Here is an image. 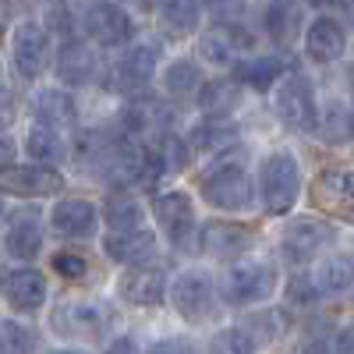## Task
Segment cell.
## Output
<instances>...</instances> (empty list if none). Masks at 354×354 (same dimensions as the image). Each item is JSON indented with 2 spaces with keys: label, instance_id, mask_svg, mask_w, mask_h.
I'll list each match as a JSON object with an SVG mask.
<instances>
[{
  "label": "cell",
  "instance_id": "cell-9",
  "mask_svg": "<svg viewBox=\"0 0 354 354\" xmlns=\"http://www.w3.org/2000/svg\"><path fill=\"white\" fill-rule=\"evenodd\" d=\"M11 57L21 78H39L50 61V36L36 21H21L11 36Z\"/></svg>",
  "mask_w": 354,
  "mask_h": 354
},
{
  "label": "cell",
  "instance_id": "cell-28",
  "mask_svg": "<svg viewBox=\"0 0 354 354\" xmlns=\"http://www.w3.org/2000/svg\"><path fill=\"white\" fill-rule=\"evenodd\" d=\"M241 103V88L238 78H216L202 88V113H213V117H230L234 106Z\"/></svg>",
  "mask_w": 354,
  "mask_h": 354
},
{
  "label": "cell",
  "instance_id": "cell-15",
  "mask_svg": "<svg viewBox=\"0 0 354 354\" xmlns=\"http://www.w3.org/2000/svg\"><path fill=\"white\" fill-rule=\"evenodd\" d=\"M252 46V36L245 32L241 25H213L209 32L202 36V43H198V50H202V57L209 64H220V68H227V64H234L241 57V50H248Z\"/></svg>",
  "mask_w": 354,
  "mask_h": 354
},
{
  "label": "cell",
  "instance_id": "cell-10",
  "mask_svg": "<svg viewBox=\"0 0 354 354\" xmlns=\"http://www.w3.org/2000/svg\"><path fill=\"white\" fill-rule=\"evenodd\" d=\"M82 25L100 46H121L135 32L131 18L117 4H110V0H93V4L85 8V15H82Z\"/></svg>",
  "mask_w": 354,
  "mask_h": 354
},
{
  "label": "cell",
  "instance_id": "cell-37",
  "mask_svg": "<svg viewBox=\"0 0 354 354\" xmlns=\"http://www.w3.org/2000/svg\"><path fill=\"white\" fill-rule=\"evenodd\" d=\"M53 270L68 277V280H82L88 273V262L82 255H71V252H61V255H53Z\"/></svg>",
  "mask_w": 354,
  "mask_h": 354
},
{
  "label": "cell",
  "instance_id": "cell-38",
  "mask_svg": "<svg viewBox=\"0 0 354 354\" xmlns=\"http://www.w3.org/2000/svg\"><path fill=\"white\" fill-rule=\"evenodd\" d=\"M213 347L216 351H255V344L248 340V333L245 330H223V333H216V340H213Z\"/></svg>",
  "mask_w": 354,
  "mask_h": 354
},
{
  "label": "cell",
  "instance_id": "cell-21",
  "mask_svg": "<svg viewBox=\"0 0 354 354\" xmlns=\"http://www.w3.org/2000/svg\"><path fill=\"white\" fill-rule=\"evenodd\" d=\"M57 78L64 85H85L96 78V53L78 39H68L57 50Z\"/></svg>",
  "mask_w": 354,
  "mask_h": 354
},
{
  "label": "cell",
  "instance_id": "cell-47",
  "mask_svg": "<svg viewBox=\"0 0 354 354\" xmlns=\"http://www.w3.org/2000/svg\"><path fill=\"white\" fill-rule=\"evenodd\" d=\"M0 216H4V202H0Z\"/></svg>",
  "mask_w": 354,
  "mask_h": 354
},
{
  "label": "cell",
  "instance_id": "cell-44",
  "mask_svg": "<svg viewBox=\"0 0 354 354\" xmlns=\"http://www.w3.org/2000/svg\"><path fill=\"white\" fill-rule=\"evenodd\" d=\"M128 4H131V8H138V11H145V8L153 4V0H128Z\"/></svg>",
  "mask_w": 354,
  "mask_h": 354
},
{
  "label": "cell",
  "instance_id": "cell-12",
  "mask_svg": "<svg viewBox=\"0 0 354 354\" xmlns=\"http://www.w3.org/2000/svg\"><path fill=\"white\" fill-rule=\"evenodd\" d=\"M53 330L61 337L100 340V333L106 330V312L96 301H64L53 312Z\"/></svg>",
  "mask_w": 354,
  "mask_h": 354
},
{
  "label": "cell",
  "instance_id": "cell-39",
  "mask_svg": "<svg viewBox=\"0 0 354 354\" xmlns=\"http://www.w3.org/2000/svg\"><path fill=\"white\" fill-rule=\"evenodd\" d=\"M205 8H209L216 18H234L241 8H238V0H205Z\"/></svg>",
  "mask_w": 354,
  "mask_h": 354
},
{
  "label": "cell",
  "instance_id": "cell-8",
  "mask_svg": "<svg viewBox=\"0 0 354 354\" xmlns=\"http://www.w3.org/2000/svg\"><path fill=\"white\" fill-rule=\"evenodd\" d=\"M330 241H333V230L322 223V220H315V216L290 220V223L283 227V238H280L287 262H298V266L308 262V259H315Z\"/></svg>",
  "mask_w": 354,
  "mask_h": 354
},
{
  "label": "cell",
  "instance_id": "cell-33",
  "mask_svg": "<svg viewBox=\"0 0 354 354\" xmlns=\"http://www.w3.org/2000/svg\"><path fill=\"white\" fill-rule=\"evenodd\" d=\"M202 85V71H198V64H192V61H174L167 71H163V88L170 96H192L195 88Z\"/></svg>",
  "mask_w": 354,
  "mask_h": 354
},
{
  "label": "cell",
  "instance_id": "cell-48",
  "mask_svg": "<svg viewBox=\"0 0 354 354\" xmlns=\"http://www.w3.org/2000/svg\"><path fill=\"white\" fill-rule=\"evenodd\" d=\"M0 82H4V68H0Z\"/></svg>",
  "mask_w": 354,
  "mask_h": 354
},
{
  "label": "cell",
  "instance_id": "cell-30",
  "mask_svg": "<svg viewBox=\"0 0 354 354\" xmlns=\"http://www.w3.org/2000/svg\"><path fill=\"white\" fill-rule=\"evenodd\" d=\"M160 18L167 25V32L188 36L198 28L202 8H198V0H160Z\"/></svg>",
  "mask_w": 354,
  "mask_h": 354
},
{
  "label": "cell",
  "instance_id": "cell-45",
  "mask_svg": "<svg viewBox=\"0 0 354 354\" xmlns=\"http://www.w3.org/2000/svg\"><path fill=\"white\" fill-rule=\"evenodd\" d=\"M340 4H344V11H347V18L354 21V0H340Z\"/></svg>",
  "mask_w": 354,
  "mask_h": 354
},
{
  "label": "cell",
  "instance_id": "cell-31",
  "mask_svg": "<svg viewBox=\"0 0 354 354\" xmlns=\"http://www.w3.org/2000/svg\"><path fill=\"white\" fill-rule=\"evenodd\" d=\"M319 128L330 142H344V138H354V103H344V100H330L322 106V117H319Z\"/></svg>",
  "mask_w": 354,
  "mask_h": 354
},
{
  "label": "cell",
  "instance_id": "cell-27",
  "mask_svg": "<svg viewBox=\"0 0 354 354\" xmlns=\"http://www.w3.org/2000/svg\"><path fill=\"white\" fill-rule=\"evenodd\" d=\"M25 153L32 156L36 163H61L64 160V142H61V135H57V128L36 121L32 128H28Z\"/></svg>",
  "mask_w": 354,
  "mask_h": 354
},
{
  "label": "cell",
  "instance_id": "cell-11",
  "mask_svg": "<svg viewBox=\"0 0 354 354\" xmlns=\"http://www.w3.org/2000/svg\"><path fill=\"white\" fill-rule=\"evenodd\" d=\"M153 213L163 227V234L170 238L174 248H185L192 241V230H195V209H192V198L185 192H163L153 198Z\"/></svg>",
  "mask_w": 354,
  "mask_h": 354
},
{
  "label": "cell",
  "instance_id": "cell-23",
  "mask_svg": "<svg viewBox=\"0 0 354 354\" xmlns=\"http://www.w3.org/2000/svg\"><path fill=\"white\" fill-rule=\"evenodd\" d=\"M32 113H36V121L50 124V128H71L75 124V100L68 93H61V88H39V93L32 96Z\"/></svg>",
  "mask_w": 354,
  "mask_h": 354
},
{
  "label": "cell",
  "instance_id": "cell-22",
  "mask_svg": "<svg viewBox=\"0 0 354 354\" xmlns=\"http://www.w3.org/2000/svg\"><path fill=\"white\" fill-rule=\"evenodd\" d=\"M198 245L213 255H230V252H241L252 245V230L241 223H230V220H209L198 230Z\"/></svg>",
  "mask_w": 354,
  "mask_h": 354
},
{
  "label": "cell",
  "instance_id": "cell-42",
  "mask_svg": "<svg viewBox=\"0 0 354 354\" xmlns=\"http://www.w3.org/2000/svg\"><path fill=\"white\" fill-rule=\"evenodd\" d=\"M156 351H192V344H185V340H163V344H156Z\"/></svg>",
  "mask_w": 354,
  "mask_h": 354
},
{
  "label": "cell",
  "instance_id": "cell-14",
  "mask_svg": "<svg viewBox=\"0 0 354 354\" xmlns=\"http://www.w3.org/2000/svg\"><path fill=\"white\" fill-rule=\"evenodd\" d=\"M156 61H160V50L153 43H142V46H131L121 61L113 64V88H124V93H135V88H145L156 71Z\"/></svg>",
  "mask_w": 354,
  "mask_h": 354
},
{
  "label": "cell",
  "instance_id": "cell-13",
  "mask_svg": "<svg viewBox=\"0 0 354 354\" xmlns=\"http://www.w3.org/2000/svg\"><path fill=\"white\" fill-rule=\"evenodd\" d=\"M117 294L128 301V305H138V308H156L163 305V294H167V280L156 266H131V270L121 277L117 283Z\"/></svg>",
  "mask_w": 354,
  "mask_h": 354
},
{
  "label": "cell",
  "instance_id": "cell-4",
  "mask_svg": "<svg viewBox=\"0 0 354 354\" xmlns=\"http://www.w3.org/2000/svg\"><path fill=\"white\" fill-rule=\"evenodd\" d=\"M170 298H174V308L188 322H205L209 315H216V287L205 270H185L174 280Z\"/></svg>",
  "mask_w": 354,
  "mask_h": 354
},
{
  "label": "cell",
  "instance_id": "cell-25",
  "mask_svg": "<svg viewBox=\"0 0 354 354\" xmlns=\"http://www.w3.org/2000/svg\"><path fill=\"white\" fill-rule=\"evenodd\" d=\"M266 32L273 36V43L280 46H290L301 32V8L294 4V0H280L266 11Z\"/></svg>",
  "mask_w": 354,
  "mask_h": 354
},
{
  "label": "cell",
  "instance_id": "cell-1",
  "mask_svg": "<svg viewBox=\"0 0 354 354\" xmlns=\"http://www.w3.org/2000/svg\"><path fill=\"white\" fill-rule=\"evenodd\" d=\"M259 192H262L266 213H273V216L290 213V205L298 202V192H301V167L294 160V153L280 149V153H270L262 160Z\"/></svg>",
  "mask_w": 354,
  "mask_h": 354
},
{
  "label": "cell",
  "instance_id": "cell-35",
  "mask_svg": "<svg viewBox=\"0 0 354 354\" xmlns=\"http://www.w3.org/2000/svg\"><path fill=\"white\" fill-rule=\"evenodd\" d=\"M36 347V333L21 326V322H11V319H0V351L8 354H21V351H32Z\"/></svg>",
  "mask_w": 354,
  "mask_h": 354
},
{
  "label": "cell",
  "instance_id": "cell-2",
  "mask_svg": "<svg viewBox=\"0 0 354 354\" xmlns=\"http://www.w3.org/2000/svg\"><path fill=\"white\" fill-rule=\"evenodd\" d=\"M280 121L294 131H315L319 128V106H315V93H312V82L305 75H287L277 88V100H273Z\"/></svg>",
  "mask_w": 354,
  "mask_h": 354
},
{
  "label": "cell",
  "instance_id": "cell-5",
  "mask_svg": "<svg viewBox=\"0 0 354 354\" xmlns=\"http://www.w3.org/2000/svg\"><path fill=\"white\" fill-rule=\"evenodd\" d=\"M273 270L266 262H238L230 266L223 283H220V294L230 301V305H255L262 298L273 294Z\"/></svg>",
  "mask_w": 354,
  "mask_h": 354
},
{
  "label": "cell",
  "instance_id": "cell-17",
  "mask_svg": "<svg viewBox=\"0 0 354 354\" xmlns=\"http://www.w3.org/2000/svg\"><path fill=\"white\" fill-rule=\"evenodd\" d=\"M4 298L15 312H36L46 301V280L39 270H11L4 273Z\"/></svg>",
  "mask_w": 354,
  "mask_h": 354
},
{
  "label": "cell",
  "instance_id": "cell-6",
  "mask_svg": "<svg viewBox=\"0 0 354 354\" xmlns=\"http://www.w3.org/2000/svg\"><path fill=\"white\" fill-rule=\"evenodd\" d=\"M312 205L326 216L354 223V167L351 170H322L312 181Z\"/></svg>",
  "mask_w": 354,
  "mask_h": 354
},
{
  "label": "cell",
  "instance_id": "cell-24",
  "mask_svg": "<svg viewBox=\"0 0 354 354\" xmlns=\"http://www.w3.org/2000/svg\"><path fill=\"white\" fill-rule=\"evenodd\" d=\"M188 142L195 145L198 153H223V149H230V145L238 142V124H234L230 117L205 113V121L192 128Z\"/></svg>",
  "mask_w": 354,
  "mask_h": 354
},
{
  "label": "cell",
  "instance_id": "cell-29",
  "mask_svg": "<svg viewBox=\"0 0 354 354\" xmlns=\"http://www.w3.org/2000/svg\"><path fill=\"white\" fill-rule=\"evenodd\" d=\"M103 216H106L110 230H135V227H142L145 209H142V202H138L135 195H128V192H117V195H110V198H106V205H103Z\"/></svg>",
  "mask_w": 354,
  "mask_h": 354
},
{
  "label": "cell",
  "instance_id": "cell-43",
  "mask_svg": "<svg viewBox=\"0 0 354 354\" xmlns=\"http://www.w3.org/2000/svg\"><path fill=\"white\" fill-rule=\"evenodd\" d=\"M110 351H135V344H131V340H113Z\"/></svg>",
  "mask_w": 354,
  "mask_h": 354
},
{
  "label": "cell",
  "instance_id": "cell-26",
  "mask_svg": "<svg viewBox=\"0 0 354 354\" xmlns=\"http://www.w3.org/2000/svg\"><path fill=\"white\" fill-rule=\"evenodd\" d=\"M315 283L322 294H347L354 290V259L351 255H333L315 270Z\"/></svg>",
  "mask_w": 354,
  "mask_h": 354
},
{
  "label": "cell",
  "instance_id": "cell-46",
  "mask_svg": "<svg viewBox=\"0 0 354 354\" xmlns=\"http://www.w3.org/2000/svg\"><path fill=\"white\" fill-rule=\"evenodd\" d=\"M315 4H322V8H330V4H340V0H315Z\"/></svg>",
  "mask_w": 354,
  "mask_h": 354
},
{
  "label": "cell",
  "instance_id": "cell-19",
  "mask_svg": "<svg viewBox=\"0 0 354 354\" xmlns=\"http://www.w3.org/2000/svg\"><path fill=\"white\" fill-rule=\"evenodd\" d=\"M43 216L36 209H18L8 223V234H4V248L15 255V259H36L39 255V245H43Z\"/></svg>",
  "mask_w": 354,
  "mask_h": 354
},
{
  "label": "cell",
  "instance_id": "cell-18",
  "mask_svg": "<svg viewBox=\"0 0 354 354\" xmlns=\"http://www.w3.org/2000/svg\"><path fill=\"white\" fill-rule=\"evenodd\" d=\"M106 255L113 262H124V266H138V262H149L156 255V238L145 227L135 230H110L106 241H103Z\"/></svg>",
  "mask_w": 354,
  "mask_h": 354
},
{
  "label": "cell",
  "instance_id": "cell-40",
  "mask_svg": "<svg viewBox=\"0 0 354 354\" xmlns=\"http://www.w3.org/2000/svg\"><path fill=\"white\" fill-rule=\"evenodd\" d=\"M333 351H340V354H354V326H347V330H340V333L333 337Z\"/></svg>",
  "mask_w": 354,
  "mask_h": 354
},
{
  "label": "cell",
  "instance_id": "cell-34",
  "mask_svg": "<svg viewBox=\"0 0 354 354\" xmlns=\"http://www.w3.org/2000/svg\"><path fill=\"white\" fill-rule=\"evenodd\" d=\"M124 128L131 135H160L163 128V110L156 103H131L124 110Z\"/></svg>",
  "mask_w": 354,
  "mask_h": 354
},
{
  "label": "cell",
  "instance_id": "cell-20",
  "mask_svg": "<svg viewBox=\"0 0 354 354\" xmlns=\"http://www.w3.org/2000/svg\"><path fill=\"white\" fill-rule=\"evenodd\" d=\"M347 36H344V25L337 18H315L305 32V50L315 64H333L337 57L344 53Z\"/></svg>",
  "mask_w": 354,
  "mask_h": 354
},
{
  "label": "cell",
  "instance_id": "cell-7",
  "mask_svg": "<svg viewBox=\"0 0 354 354\" xmlns=\"http://www.w3.org/2000/svg\"><path fill=\"white\" fill-rule=\"evenodd\" d=\"M0 192L18 195V198H50L64 192V177L46 163L36 167H0Z\"/></svg>",
  "mask_w": 354,
  "mask_h": 354
},
{
  "label": "cell",
  "instance_id": "cell-3",
  "mask_svg": "<svg viewBox=\"0 0 354 354\" xmlns=\"http://www.w3.org/2000/svg\"><path fill=\"white\" fill-rule=\"evenodd\" d=\"M202 198L227 213H245L255 202V188L252 177L245 174V167H220L202 181Z\"/></svg>",
  "mask_w": 354,
  "mask_h": 354
},
{
  "label": "cell",
  "instance_id": "cell-16",
  "mask_svg": "<svg viewBox=\"0 0 354 354\" xmlns=\"http://www.w3.org/2000/svg\"><path fill=\"white\" fill-rule=\"evenodd\" d=\"M96 205L93 202H85V198H64V202H57L53 205V213H50V227L61 234V238H88V234L96 230Z\"/></svg>",
  "mask_w": 354,
  "mask_h": 354
},
{
  "label": "cell",
  "instance_id": "cell-41",
  "mask_svg": "<svg viewBox=\"0 0 354 354\" xmlns=\"http://www.w3.org/2000/svg\"><path fill=\"white\" fill-rule=\"evenodd\" d=\"M15 153H18V145L11 142V135H4V131H0V167L15 163Z\"/></svg>",
  "mask_w": 354,
  "mask_h": 354
},
{
  "label": "cell",
  "instance_id": "cell-36",
  "mask_svg": "<svg viewBox=\"0 0 354 354\" xmlns=\"http://www.w3.org/2000/svg\"><path fill=\"white\" fill-rule=\"evenodd\" d=\"M319 283H315V277H290V283H287V301L290 305H312L315 298H319Z\"/></svg>",
  "mask_w": 354,
  "mask_h": 354
},
{
  "label": "cell",
  "instance_id": "cell-32",
  "mask_svg": "<svg viewBox=\"0 0 354 354\" xmlns=\"http://www.w3.org/2000/svg\"><path fill=\"white\" fill-rule=\"evenodd\" d=\"M283 75V64H280V57H255V61L248 64H234V78L252 85V88H270L277 78Z\"/></svg>",
  "mask_w": 354,
  "mask_h": 354
}]
</instances>
